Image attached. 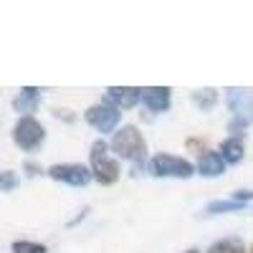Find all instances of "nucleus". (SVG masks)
Returning <instances> with one entry per match:
<instances>
[{"mask_svg": "<svg viewBox=\"0 0 253 253\" xmlns=\"http://www.w3.org/2000/svg\"><path fill=\"white\" fill-rule=\"evenodd\" d=\"M107 142L96 139L91 144V175L99 185H114L119 180V165L107 155Z\"/></svg>", "mask_w": 253, "mask_h": 253, "instance_id": "2", "label": "nucleus"}, {"mask_svg": "<svg viewBox=\"0 0 253 253\" xmlns=\"http://www.w3.org/2000/svg\"><path fill=\"white\" fill-rule=\"evenodd\" d=\"M38 104H41V89L38 86H23L20 94L13 99V109L23 117H31V112L38 109Z\"/></svg>", "mask_w": 253, "mask_h": 253, "instance_id": "8", "label": "nucleus"}, {"mask_svg": "<svg viewBox=\"0 0 253 253\" xmlns=\"http://www.w3.org/2000/svg\"><path fill=\"white\" fill-rule=\"evenodd\" d=\"M86 124H91L94 129H99V132H112L114 126L119 124V119H122V112L117 109V107H112V104H94V107H89L86 109Z\"/></svg>", "mask_w": 253, "mask_h": 253, "instance_id": "6", "label": "nucleus"}, {"mask_svg": "<svg viewBox=\"0 0 253 253\" xmlns=\"http://www.w3.org/2000/svg\"><path fill=\"white\" fill-rule=\"evenodd\" d=\"M187 253H200V251H195V248H193V251H187Z\"/></svg>", "mask_w": 253, "mask_h": 253, "instance_id": "19", "label": "nucleus"}, {"mask_svg": "<svg viewBox=\"0 0 253 253\" xmlns=\"http://www.w3.org/2000/svg\"><path fill=\"white\" fill-rule=\"evenodd\" d=\"M248 253H253V246H251V251H248Z\"/></svg>", "mask_w": 253, "mask_h": 253, "instance_id": "20", "label": "nucleus"}, {"mask_svg": "<svg viewBox=\"0 0 253 253\" xmlns=\"http://www.w3.org/2000/svg\"><path fill=\"white\" fill-rule=\"evenodd\" d=\"M142 99H144V107L150 112H167L170 109V89L167 86L142 89Z\"/></svg>", "mask_w": 253, "mask_h": 253, "instance_id": "9", "label": "nucleus"}, {"mask_svg": "<svg viewBox=\"0 0 253 253\" xmlns=\"http://www.w3.org/2000/svg\"><path fill=\"white\" fill-rule=\"evenodd\" d=\"M193 101H195V107H198L200 112H208V109L215 107L218 91H215V89H198V91L193 94Z\"/></svg>", "mask_w": 253, "mask_h": 253, "instance_id": "13", "label": "nucleus"}, {"mask_svg": "<svg viewBox=\"0 0 253 253\" xmlns=\"http://www.w3.org/2000/svg\"><path fill=\"white\" fill-rule=\"evenodd\" d=\"M220 157L228 162V165H238L243 160V139L241 137H228L223 144H220Z\"/></svg>", "mask_w": 253, "mask_h": 253, "instance_id": "11", "label": "nucleus"}, {"mask_svg": "<svg viewBox=\"0 0 253 253\" xmlns=\"http://www.w3.org/2000/svg\"><path fill=\"white\" fill-rule=\"evenodd\" d=\"M230 200H236V203H243V205H246L248 200H253V190H236Z\"/></svg>", "mask_w": 253, "mask_h": 253, "instance_id": "17", "label": "nucleus"}, {"mask_svg": "<svg viewBox=\"0 0 253 253\" xmlns=\"http://www.w3.org/2000/svg\"><path fill=\"white\" fill-rule=\"evenodd\" d=\"M112 150L122 157V160H129V162H142L147 157V142L142 137V132L137 126H122V129L114 134L112 139Z\"/></svg>", "mask_w": 253, "mask_h": 253, "instance_id": "1", "label": "nucleus"}, {"mask_svg": "<svg viewBox=\"0 0 253 253\" xmlns=\"http://www.w3.org/2000/svg\"><path fill=\"white\" fill-rule=\"evenodd\" d=\"M18 187V175L10 172V170H3L0 172V193H13Z\"/></svg>", "mask_w": 253, "mask_h": 253, "instance_id": "16", "label": "nucleus"}, {"mask_svg": "<svg viewBox=\"0 0 253 253\" xmlns=\"http://www.w3.org/2000/svg\"><path fill=\"white\" fill-rule=\"evenodd\" d=\"M208 253H246V246L241 238H223L208 248Z\"/></svg>", "mask_w": 253, "mask_h": 253, "instance_id": "12", "label": "nucleus"}, {"mask_svg": "<svg viewBox=\"0 0 253 253\" xmlns=\"http://www.w3.org/2000/svg\"><path fill=\"white\" fill-rule=\"evenodd\" d=\"M225 170V160L220 157V152H200V160H198V172L203 177H220Z\"/></svg>", "mask_w": 253, "mask_h": 253, "instance_id": "10", "label": "nucleus"}, {"mask_svg": "<svg viewBox=\"0 0 253 253\" xmlns=\"http://www.w3.org/2000/svg\"><path fill=\"white\" fill-rule=\"evenodd\" d=\"M48 177L58 180V182H66L71 187H84L89 185L91 175V167L86 165H76V162H61V165H51L48 167Z\"/></svg>", "mask_w": 253, "mask_h": 253, "instance_id": "5", "label": "nucleus"}, {"mask_svg": "<svg viewBox=\"0 0 253 253\" xmlns=\"http://www.w3.org/2000/svg\"><path fill=\"white\" fill-rule=\"evenodd\" d=\"M23 170H26V175H28V177H36V175L43 172V170H41V165H36V162H31V160L23 165Z\"/></svg>", "mask_w": 253, "mask_h": 253, "instance_id": "18", "label": "nucleus"}, {"mask_svg": "<svg viewBox=\"0 0 253 253\" xmlns=\"http://www.w3.org/2000/svg\"><path fill=\"white\" fill-rule=\"evenodd\" d=\"M13 253H48V248L43 243H33V241H15L10 246Z\"/></svg>", "mask_w": 253, "mask_h": 253, "instance_id": "15", "label": "nucleus"}, {"mask_svg": "<svg viewBox=\"0 0 253 253\" xmlns=\"http://www.w3.org/2000/svg\"><path fill=\"white\" fill-rule=\"evenodd\" d=\"M246 205L243 203H236V200H215L208 205V213L210 215H218V213H233V210H243Z\"/></svg>", "mask_w": 253, "mask_h": 253, "instance_id": "14", "label": "nucleus"}, {"mask_svg": "<svg viewBox=\"0 0 253 253\" xmlns=\"http://www.w3.org/2000/svg\"><path fill=\"white\" fill-rule=\"evenodd\" d=\"M139 91L142 89H134V86H112L104 94V104H112L117 109H132L142 96Z\"/></svg>", "mask_w": 253, "mask_h": 253, "instance_id": "7", "label": "nucleus"}, {"mask_svg": "<svg viewBox=\"0 0 253 253\" xmlns=\"http://www.w3.org/2000/svg\"><path fill=\"white\" fill-rule=\"evenodd\" d=\"M150 170L157 177H180V180H185V177L193 175V165H190L187 160H182V157H177V155L160 152L150 160Z\"/></svg>", "mask_w": 253, "mask_h": 253, "instance_id": "4", "label": "nucleus"}, {"mask_svg": "<svg viewBox=\"0 0 253 253\" xmlns=\"http://www.w3.org/2000/svg\"><path fill=\"white\" fill-rule=\"evenodd\" d=\"M13 142L23 152H36L41 144L46 142V129L43 124L33 117H20L13 126Z\"/></svg>", "mask_w": 253, "mask_h": 253, "instance_id": "3", "label": "nucleus"}]
</instances>
